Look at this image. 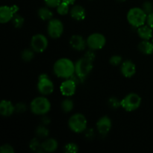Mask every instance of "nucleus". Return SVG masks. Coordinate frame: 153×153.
<instances>
[{
	"label": "nucleus",
	"instance_id": "bb28decb",
	"mask_svg": "<svg viewBox=\"0 0 153 153\" xmlns=\"http://www.w3.org/2000/svg\"><path fill=\"white\" fill-rule=\"evenodd\" d=\"M12 23L14 25L15 28H22V25H23L24 22H25V19L24 18L21 16L20 14H18L17 13H15L14 16L12 19Z\"/></svg>",
	"mask_w": 153,
	"mask_h": 153
},
{
	"label": "nucleus",
	"instance_id": "7ed1b4c3",
	"mask_svg": "<svg viewBox=\"0 0 153 153\" xmlns=\"http://www.w3.org/2000/svg\"><path fill=\"white\" fill-rule=\"evenodd\" d=\"M30 109L34 114L43 116L49 112L51 109V103L46 97H36L31 101L30 104Z\"/></svg>",
	"mask_w": 153,
	"mask_h": 153
},
{
	"label": "nucleus",
	"instance_id": "aec40b11",
	"mask_svg": "<svg viewBox=\"0 0 153 153\" xmlns=\"http://www.w3.org/2000/svg\"><path fill=\"white\" fill-rule=\"evenodd\" d=\"M137 49L144 55H151L153 53V43L149 40H143L137 46Z\"/></svg>",
	"mask_w": 153,
	"mask_h": 153
},
{
	"label": "nucleus",
	"instance_id": "a211bd4d",
	"mask_svg": "<svg viewBox=\"0 0 153 153\" xmlns=\"http://www.w3.org/2000/svg\"><path fill=\"white\" fill-rule=\"evenodd\" d=\"M137 31L139 37L141 38L142 40H149L153 37V29L151 27H149L147 24L146 25L144 24V25L138 27Z\"/></svg>",
	"mask_w": 153,
	"mask_h": 153
},
{
	"label": "nucleus",
	"instance_id": "6e6552de",
	"mask_svg": "<svg viewBox=\"0 0 153 153\" xmlns=\"http://www.w3.org/2000/svg\"><path fill=\"white\" fill-rule=\"evenodd\" d=\"M87 46L92 50H100L106 44V38L101 33H93L86 40Z\"/></svg>",
	"mask_w": 153,
	"mask_h": 153
},
{
	"label": "nucleus",
	"instance_id": "393cba45",
	"mask_svg": "<svg viewBox=\"0 0 153 153\" xmlns=\"http://www.w3.org/2000/svg\"><path fill=\"white\" fill-rule=\"evenodd\" d=\"M34 51L32 49H24L21 53V58L24 61H31L34 58Z\"/></svg>",
	"mask_w": 153,
	"mask_h": 153
},
{
	"label": "nucleus",
	"instance_id": "9d476101",
	"mask_svg": "<svg viewBox=\"0 0 153 153\" xmlns=\"http://www.w3.org/2000/svg\"><path fill=\"white\" fill-rule=\"evenodd\" d=\"M64 24L60 19H53L49 21L47 26V31L52 38L57 39L61 37L64 33Z\"/></svg>",
	"mask_w": 153,
	"mask_h": 153
},
{
	"label": "nucleus",
	"instance_id": "c756f323",
	"mask_svg": "<svg viewBox=\"0 0 153 153\" xmlns=\"http://www.w3.org/2000/svg\"><path fill=\"white\" fill-rule=\"evenodd\" d=\"M109 62L111 64L112 66H119L120 64H121L123 63L122 57L120 56V55H115L111 57L110 60H109Z\"/></svg>",
	"mask_w": 153,
	"mask_h": 153
},
{
	"label": "nucleus",
	"instance_id": "cd10ccee",
	"mask_svg": "<svg viewBox=\"0 0 153 153\" xmlns=\"http://www.w3.org/2000/svg\"><path fill=\"white\" fill-rule=\"evenodd\" d=\"M64 151L68 153H76L79 152V146L75 143H68L64 146Z\"/></svg>",
	"mask_w": 153,
	"mask_h": 153
},
{
	"label": "nucleus",
	"instance_id": "58836bf2",
	"mask_svg": "<svg viewBox=\"0 0 153 153\" xmlns=\"http://www.w3.org/2000/svg\"><path fill=\"white\" fill-rule=\"evenodd\" d=\"M118 1H126V0H118Z\"/></svg>",
	"mask_w": 153,
	"mask_h": 153
},
{
	"label": "nucleus",
	"instance_id": "b1692460",
	"mask_svg": "<svg viewBox=\"0 0 153 153\" xmlns=\"http://www.w3.org/2000/svg\"><path fill=\"white\" fill-rule=\"evenodd\" d=\"M36 135L40 138H46L49 136V131L45 125H40L36 128Z\"/></svg>",
	"mask_w": 153,
	"mask_h": 153
},
{
	"label": "nucleus",
	"instance_id": "1a4fd4ad",
	"mask_svg": "<svg viewBox=\"0 0 153 153\" xmlns=\"http://www.w3.org/2000/svg\"><path fill=\"white\" fill-rule=\"evenodd\" d=\"M31 49L37 53L43 52L48 47L49 41L45 35L42 34H37L31 37Z\"/></svg>",
	"mask_w": 153,
	"mask_h": 153
},
{
	"label": "nucleus",
	"instance_id": "ddd939ff",
	"mask_svg": "<svg viewBox=\"0 0 153 153\" xmlns=\"http://www.w3.org/2000/svg\"><path fill=\"white\" fill-rule=\"evenodd\" d=\"M112 123L108 116H103L98 120L97 128L98 132L102 135H106L111 129Z\"/></svg>",
	"mask_w": 153,
	"mask_h": 153
},
{
	"label": "nucleus",
	"instance_id": "6ab92c4d",
	"mask_svg": "<svg viewBox=\"0 0 153 153\" xmlns=\"http://www.w3.org/2000/svg\"><path fill=\"white\" fill-rule=\"evenodd\" d=\"M42 146L44 152H53L58 149V143L55 139L48 138L42 142Z\"/></svg>",
	"mask_w": 153,
	"mask_h": 153
},
{
	"label": "nucleus",
	"instance_id": "c85d7f7f",
	"mask_svg": "<svg viewBox=\"0 0 153 153\" xmlns=\"http://www.w3.org/2000/svg\"><path fill=\"white\" fill-rule=\"evenodd\" d=\"M142 9L145 11L146 14H149V13H153V4L151 1H146L143 3L142 4Z\"/></svg>",
	"mask_w": 153,
	"mask_h": 153
},
{
	"label": "nucleus",
	"instance_id": "39448f33",
	"mask_svg": "<svg viewBox=\"0 0 153 153\" xmlns=\"http://www.w3.org/2000/svg\"><path fill=\"white\" fill-rule=\"evenodd\" d=\"M70 129L75 133H82L87 129L88 121L85 115L82 114H74L68 120Z\"/></svg>",
	"mask_w": 153,
	"mask_h": 153
},
{
	"label": "nucleus",
	"instance_id": "e433bc0d",
	"mask_svg": "<svg viewBox=\"0 0 153 153\" xmlns=\"http://www.w3.org/2000/svg\"><path fill=\"white\" fill-rule=\"evenodd\" d=\"M42 122H43V125H49V123H50V119H49V117H44L42 119Z\"/></svg>",
	"mask_w": 153,
	"mask_h": 153
},
{
	"label": "nucleus",
	"instance_id": "f03ea898",
	"mask_svg": "<svg viewBox=\"0 0 153 153\" xmlns=\"http://www.w3.org/2000/svg\"><path fill=\"white\" fill-rule=\"evenodd\" d=\"M147 14L142 7H132L127 13V20L133 27L138 28L146 22Z\"/></svg>",
	"mask_w": 153,
	"mask_h": 153
},
{
	"label": "nucleus",
	"instance_id": "f704fd0d",
	"mask_svg": "<svg viewBox=\"0 0 153 153\" xmlns=\"http://www.w3.org/2000/svg\"><path fill=\"white\" fill-rule=\"evenodd\" d=\"M84 57H85L86 58L89 59L90 61H93V62H94V59H95V58H96V54L94 53V50L91 49V50L88 51V52L85 53V56H84Z\"/></svg>",
	"mask_w": 153,
	"mask_h": 153
},
{
	"label": "nucleus",
	"instance_id": "dca6fc26",
	"mask_svg": "<svg viewBox=\"0 0 153 153\" xmlns=\"http://www.w3.org/2000/svg\"><path fill=\"white\" fill-rule=\"evenodd\" d=\"M70 16L76 21H82L86 17V11L82 5L76 4L70 9Z\"/></svg>",
	"mask_w": 153,
	"mask_h": 153
},
{
	"label": "nucleus",
	"instance_id": "473e14b6",
	"mask_svg": "<svg viewBox=\"0 0 153 153\" xmlns=\"http://www.w3.org/2000/svg\"><path fill=\"white\" fill-rule=\"evenodd\" d=\"M46 4V5L49 7H57L59 5L60 3L62 1V0H43Z\"/></svg>",
	"mask_w": 153,
	"mask_h": 153
},
{
	"label": "nucleus",
	"instance_id": "c9c22d12",
	"mask_svg": "<svg viewBox=\"0 0 153 153\" xmlns=\"http://www.w3.org/2000/svg\"><path fill=\"white\" fill-rule=\"evenodd\" d=\"M146 24L153 29V13L147 15L146 18Z\"/></svg>",
	"mask_w": 153,
	"mask_h": 153
},
{
	"label": "nucleus",
	"instance_id": "5701e85b",
	"mask_svg": "<svg viewBox=\"0 0 153 153\" xmlns=\"http://www.w3.org/2000/svg\"><path fill=\"white\" fill-rule=\"evenodd\" d=\"M73 108H74V103L73 100L70 99H65L61 102V109L64 113H70L73 110Z\"/></svg>",
	"mask_w": 153,
	"mask_h": 153
},
{
	"label": "nucleus",
	"instance_id": "72a5a7b5",
	"mask_svg": "<svg viewBox=\"0 0 153 153\" xmlns=\"http://www.w3.org/2000/svg\"><path fill=\"white\" fill-rule=\"evenodd\" d=\"M26 105L25 103L19 102L15 105V112L16 113H23L26 111Z\"/></svg>",
	"mask_w": 153,
	"mask_h": 153
},
{
	"label": "nucleus",
	"instance_id": "f3484780",
	"mask_svg": "<svg viewBox=\"0 0 153 153\" xmlns=\"http://www.w3.org/2000/svg\"><path fill=\"white\" fill-rule=\"evenodd\" d=\"M15 112V105L8 100H1L0 103V114L4 117H10Z\"/></svg>",
	"mask_w": 153,
	"mask_h": 153
},
{
	"label": "nucleus",
	"instance_id": "20e7f679",
	"mask_svg": "<svg viewBox=\"0 0 153 153\" xmlns=\"http://www.w3.org/2000/svg\"><path fill=\"white\" fill-rule=\"evenodd\" d=\"M93 70V61L85 57L80 58L75 63V74L81 81H83L88 76Z\"/></svg>",
	"mask_w": 153,
	"mask_h": 153
},
{
	"label": "nucleus",
	"instance_id": "9b49d317",
	"mask_svg": "<svg viewBox=\"0 0 153 153\" xmlns=\"http://www.w3.org/2000/svg\"><path fill=\"white\" fill-rule=\"evenodd\" d=\"M17 10L18 7L16 5L1 6L0 7V22L4 24L11 21Z\"/></svg>",
	"mask_w": 153,
	"mask_h": 153
},
{
	"label": "nucleus",
	"instance_id": "4468645a",
	"mask_svg": "<svg viewBox=\"0 0 153 153\" xmlns=\"http://www.w3.org/2000/svg\"><path fill=\"white\" fill-rule=\"evenodd\" d=\"M120 71L123 76L126 78H131L136 73V66L134 62L126 60L121 64Z\"/></svg>",
	"mask_w": 153,
	"mask_h": 153
},
{
	"label": "nucleus",
	"instance_id": "ea45409f",
	"mask_svg": "<svg viewBox=\"0 0 153 153\" xmlns=\"http://www.w3.org/2000/svg\"><path fill=\"white\" fill-rule=\"evenodd\" d=\"M152 43H153V37H152Z\"/></svg>",
	"mask_w": 153,
	"mask_h": 153
},
{
	"label": "nucleus",
	"instance_id": "423d86ee",
	"mask_svg": "<svg viewBox=\"0 0 153 153\" xmlns=\"http://www.w3.org/2000/svg\"><path fill=\"white\" fill-rule=\"evenodd\" d=\"M141 97L138 94L130 93L121 100V107L128 112L134 111L139 108L141 105Z\"/></svg>",
	"mask_w": 153,
	"mask_h": 153
},
{
	"label": "nucleus",
	"instance_id": "412c9836",
	"mask_svg": "<svg viewBox=\"0 0 153 153\" xmlns=\"http://www.w3.org/2000/svg\"><path fill=\"white\" fill-rule=\"evenodd\" d=\"M37 15L40 19L44 21H49L53 17V13L48 7H40L37 11Z\"/></svg>",
	"mask_w": 153,
	"mask_h": 153
},
{
	"label": "nucleus",
	"instance_id": "f8f14e48",
	"mask_svg": "<svg viewBox=\"0 0 153 153\" xmlns=\"http://www.w3.org/2000/svg\"><path fill=\"white\" fill-rule=\"evenodd\" d=\"M60 91L63 96L67 97H72L76 91V82L73 79H67L61 83Z\"/></svg>",
	"mask_w": 153,
	"mask_h": 153
},
{
	"label": "nucleus",
	"instance_id": "4be33fe9",
	"mask_svg": "<svg viewBox=\"0 0 153 153\" xmlns=\"http://www.w3.org/2000/svg\"><path fill=\"white\" fill-rule=\"evenodd\" d=\"M29 147L30 149L34 152H37V153L44 152V151H43V146H42V143L39 140L38 138H37V137L33 138L32 140L30 141Z\"/></svg>",
	"mask_w": 153,
	"mask_h": 153
},
{
	"label": "nucleus",
	"instance_id": "2f4dec72",
	"mask_svg": "<svg viewBox=\"0 0 153 153\" xmlns=\"http://www.w3.org/2000/svg\"><path fill=\"white\" fill-rule=\"evenodd\" d=\"M14 149L10 144H4L0 148V152L1 153H14Z\"/></svg>",
	"mask_w": 153,
	"mask_h": 153
},
{
	"label": "nucleus",
	"instance_id": "0eeeda50",
	"mask_svg": "<svg viewBox=\"0 0 153 153\" xmlns=\"http://www.w3.org/2000/svg\"><path fill=\"white\" fill-rule=\"evenodd\" d=\"M37 90L43 96H48L54 91V84L48 75L43 73L40 75L37 82Z\"/></svg>",
	"mask_w": 153,
	"mask_h": 153
},
{
	"label": "nucleus",
	"instance_id": "f257e3e1",
	"mask_svg": "<svg viewBox=\"0 0 153 153\" xmlns=\"http://www.w3.org/2000/svg\"><path fill=\"white\" fill-rule=\"evenodd\" d=\"M53 71L58 78L70 79L75 74V64L69 58H60L54 64Z\"/></svg>",
	"mask_w": 153,
	"mask_h": 153
},
{
	"label": "nucleus",
	"instance_id": "4c0bfd02",
	"mask_svg": "<svg viewBox=\"0 0 153 153\" xmlns=\"http://www.w3.org/2000/svg\"><path fill=\"white\" fill-rule=\"evenodd\" d=\"M76 0H62V1H64V2L67 3L70 5V4H73L75 2H76Z\"/></svg>",
	"mask_w": 153,
	"mask_h": 153
},
{
	"label": "nucleus",
	"instance_id": "7c9ffc66",
	"mask_svg": "<svg viewBox=\"0 0 153 153\" xmlns=\"http://www.w3.org/2000/svg\"><path fill=\"white\" fill-rule=\"evenodd\" d=\"M108 104L112 108H117L121 106V101H119V100L116 97H111L109 99Z\"/></svg>",
	"mask_w": 153,
	"mask_h": 153
},
{
	"label": "nucleus",
	"instance_id": "2eb2a0df",
	"mask_svg": "<svg viewBox=\"0 0 153 153\" xmlns=\"http://www.w3.org/2000/svg\"><path fill=\"white\" fill-rule=\"evenodd\" d=\"M70 45L76 51H83L87 46V41L79 34H74L70 39Z\"/></svg>",
	"mask_w": 153,
	"mask_h": 153
},
{
	"label": "nucleus",
	"instance_id": "a878e982",
	"mask_svg": "<svg viewBox=\"0 0 153 153\" xmlns=\"http://www.w3.org/2000/svg\"><path fill=\"white\" fill-rule=\"evenodd\" d=\"M70 11V4L64 2V1H61L59 5L57 7V12H58V14L62 15V16L67 14Z\"/></svg>",
	"mask_w": 153,
	"mask_h": 153
}]
</instances>
